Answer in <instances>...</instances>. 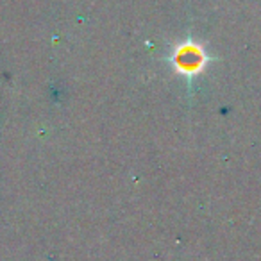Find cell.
Segmentation results:
<instances>
[{"mask_svg":"<svg viewBox=\"0 0 261 261\" xmlns=\"http://www.w3.org/2000/svg\"><path fill=\"white\" fill-rule=\"evenodd\" d=\"M172 61L175 65V70L182 72L185 75H193V73L200 72V68L206 63V56L202 54V50L197 45L186 43L179 50H175Z\"/></svg>","mask_w":261,"mask_h":261,"instance_id":"1","label":"cell"}]
</instances>
